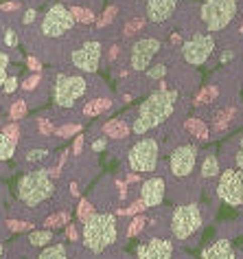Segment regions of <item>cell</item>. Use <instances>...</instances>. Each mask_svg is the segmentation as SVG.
<instances>
[{
	"mask_svg": "<svg viewBox=\"0 0 243 259\" xmlns=\"http://www.w3.org/2000/svg\"><path fill=\"white\" fill-rule=\"evenodd\" d=\"M177 99H180L177 90H156V93H151L140 103L136 121H134V125H132V132L136 134V137H143L149 130L162 125V123L175 112Z\"/></svg>",
	"mask_w": 243,
	"mask_h": 259,
	"instance_id": "6da1fadb",
	"label": "cell"
},
{
	"mask_svg": "<svg viewBox=\"0 0 243 259\" xmlns=\"http://www.w3.org/2000/svg\"><path fill=\"white\" fill-rule=\"evenodd\" d=\"M53 193H55V183L50 178L48 169L27 171L18 183V200L29 209L44 204L48 198H53Z\"/></svg>",
	"mask_w": 243,
	"mask_h": 259,
	"instance_id": "7a4b0ae2",
	"label": "cell"
},
{
	"mask_svg": "<svg viewBox=\"0 0 243 259\" xmlns=\"http://www.w3.org/2000/svg\"><path fill=\"white\" fill-rule=\"evenodd\" d=\"M116 237L118 229L112 213H94L81 231V239H84L86 248L92 252H103L105 248H110L116 242Z\"/></svg>",
	"mask_w": 243,
	"mask_h": 259,
	"instance_id": "3957f363",
	"label": "cell"
},
{
	"mask_svg": "<svg viewBox=\"0 0 243 259\" xmlns=\"http://www.w3.org/2000/svg\"><path fill=\"white\" fill-rule=\"evenodd\" d=\"M239 3L236 0H204L202 9H200V18L206 24L208 31H223L230 22L234 20Z\"/></svg>",
	"mask_w": 243,
	"mask_h": 259,
	"instance_id": "277c9868",
	"label": "cell"
},
{
	"mask_svg": "<svg viewBox=\"0 0 243 259\" xmlns=\"http://www.w3.org/2000/svg\"><path fill=\"white\" fill-rule=\"evenodd\" d=\"M88 93V81L81 75L59 73L53 83V101L57 108H75V103Z\"/></svg>",
	"mask_w": 243,
	"mask_h": 259,
	"instance_id": "5b68a950",
	"label": "cell"
},
{
	"mask_svg": "<svg viewBox=\"0 0 243 259\" xmlns=\"http://www.w3.org/2000/svg\"><path fill=\"white\" fill-rule=\"evenodd\" d=\"M204 226V215L202 209L197 204H182L173 209V215H171V233L177 242H184V239L193 237L197 231Z\"/></svg>",
	"mask_w": 243,
	"mask_h": 259,
	"instance_id": "8992f818",
	"label": "cell"
},
{
	"mask_svg": "<svg viewBox=\"0 0 243 259\" xmlns=\"http://www.w3.org/2000/svg\"><path fill=\"white\" fill-rule=\"evenodd\" d=\"M158 154L160 145L156 139H140L130 150L127 163H130L134 174H151L158 167Z\"/></svg>",
	"mask_w": 243,
	"mask_h": 259,
	"instance_id": "52a82bcc",
	"label": "cell"
},
{
	"mask_svg": "<svg viewBox=\"0 0 243 259\" xmlns=\"http://www.w3.org/2000/svg\"><path fill=\"white\" fill-rule=\"evenodd\" d=\"M73 27H75V18L70 14V9L57 3L53 7H48V11L44 14L42 35L55 40V37H64L68 31H73Z\"/></svg>",
	"mask_w": 243,
	"mask_h": 259,
	"instance_id": "ba28073f",
	"label": "cell"
},
{
	"mask_svg": "<svg viewBox=\"0 0 243 259\" xmlns=\"http://www.w3.org/2000/svg\"><path fill=\"white\" fill-rule=\"evenodd\" d=\"M215 47L217 44H215L213 33H195L191 40L182 44V57L191 66H202L215 53Z\"/></svg>",
	"mask_w": 243,
	"mask_h": 259,
	"instance_id": "9c48e42d",
	"label": "cell"
},
{
	"mask_svg": "<svg viewBox=\"0 0 243 259\" xmlns=\"http://www.w3.org/2000/svg\"><path fill=\"white\" fill-rule=\"evenodd\" d=\"M217 196L230 206H243V169L221 171Z\"/></svg>",
	"mask_w": 243,
	"mask_h": 259,
	"instance_id": "30bf717a",
	"label": "cell"
},
{
	"mask_svg": "<svg viewBox=\"0 0 243 259\" xmlns=\"http://www.w3.org/2000/svg\"><path fill=\"white\" fill-rule=\"evenodd\" d=\"M101 57H103L101 42L92 40V42H86L84 47L75 49L73 53H70V62H73V66L77 70H81V73H97Z\"/></svg>",
	"mask_w": 243,
	"mask_h": 259,
	"instance_id": "8fae6325",
	"label": "cell"
},
{
	"mask_svg": "<svg viewBox=\"0 0 243 259\" xmlns=\"http://www.w3.org/2000/svg\"><path fill=\"white\" fill-rule=\"evenodd\" d=\"M162 44H160L158 37H143L132 47L130 51V66L134 70H147L151 66V60L156 57V53H160Z\"/></svg>",
	"mask_w": 243,
	"mask_h": 259,
	"instance_id": "7c38bea8",
	"label": "cell"
},
{
	"mask_svg": "<svg viewBox=\"0 0 243 259\" xmlns=\"http://www.w3.org/2000/svg\"><path fill=\"white\" fill-rule=\"evenodd\" d=\"M195 163H197V147L195 145H180L171 154L169 167L175 178H187L189 174L195 169Z\"/></svg>",
	"mask_w": 243,
	"mask_h": 259,
	"instance_id": "4fadbf2b",
	"label": "cell"
},
{
	"mask_svg": "<svg viewBox=\"0 0 243 259\" xmlns=\"http://www.w3.org/2000/svg\"><path fill=\"white\" fill-rule=\"evenodd\" d=\"M173 242L164 237H151L149 242L140 244L136 248L138 259H171L173 257Z\"/></svg>",
	"mask_w": 243,
	"mask_h": 259,
	"instance_id": "5bb4252c",
	"label": "cell"
},
{
	"mask_svg": "<svg viewBox=\"0 0 243 259\" xmlns=\"http://www.w3.org/2000/svg\"><path fill=\"white\" fill-rule=\"evenodd\" d=\"M164 189H167V185H164L162 178H158V176L147 178L140 185V202L145 204V209H156V206L162 204Z\"/></svg>",
	"mask_w": 243,
	"mask_h": 259,
	"instance_id": "9a60e30c",
	"label": "cell"
},
{
	"mask_svg": "<svg viewBox=\"0 0 243 259\" xmlns=\"http://www.w3.org/2000/svg\"><path fill=\"white\" fill-rule=\"evenodd\" d=\"M177 3H180V0H147V7H145L147 20L153 24L167 22L169 18L175 14Z\"/></svg>",
	"mask_w": 243,
	"mask_h": 259,
	"instance_id": "2e32d148",
	"label": "cell"
},
{
	"mask_svg": "<svg viewBox=\"0 0 243 259\" xmlns=\"http://www.w3.org/2000/svg\"><path fill=\"white\" fill-rule=\"evenodd\" d=\"M202 259H236L230 239H217L202 250Z\"/></svg>",
	"mask_w": 243,
	"mask_h": 259,
	"instance_id": "e0dca14e",
	"label": "cell"
},
{
	"mask_svg": "<svg viewBox=\"0 0 243 259\" xmlns=\"http://www.w3.org/2000/svg\"><path fill=\"white\" fill-rule=\"evenodd\" d=\"M132 132V127L127 125L125 119H110L103 125V134L105 139H114V141H120V139H127Z\"/></svg>",
	"mask_w": 243,
	"mask_h": 259,
	"instance_id": "ac0fdd59",
	"label": "cell"
},
{
	"mask_svg": "<svg viewBox=\"0 0 243 259\" xmlns=\"http://www.w3.org/2000/svg\"><path fill=\"white\" fill-rule=\"evenodd\" d=\"M110 108H112V99H110V97H97V99H90L84 106V114L92 119V116H99V114L107 112Z\"/></svg>",
	"mask_w": 243,
	"mask_h": 259,
	"instance_id": "d6986e66",
	"label": "cell"
},
{
	"mask_svg": "<svg viewBox=\"0 0 243 259\" xmlns=\"http://www.w3.org/2000/svg\"><path fill=\"white\" fill-rule=\"evenodd\" d=\"M184 130H187L191 137H195V139H200V141H206L208 139V125L202 119H197V116L184 121Z\"/></svg>",
	"mask_w": 243,
	"mask_h": 259,
	"instance_id": "ffe728a7",
	"label": "cell"
},
{
	"mask_svg": "<svg viewBox=\"0 0 243 259\" xmlns=\"http://www.w3.org/2000/svg\"><path fill=\"white\" fill-rule=\"evenodd\" d=\"M232 116H234V110L232 108H228V110H223V112H219L213 119V132L215 134L226 132V130L230 127V123H232Z\"/></svg>",
	"mask_w": 243,
	"mask_h": 259,
	"instance_id": "44dd1931",
	"label": "cell"
},
{
	"mask_svg": "<svg viewBox=\"0 0 243 259\" xmlns=\"http://www.w3.org/2000/svg\"><path fill=\"white\" fill-rule=\"evenodd\" d=\"M16 147H18L16 139H11L5 132H0V163H3V160H9L11 156H14Z\"/></svg>",
	"mask_w": 243,
	"mask_h": 259,
	"instance_id": "7402d4cb",
	"label": "cell"
},
{
	"mask_svg": "<svg viewBox=\"0 0 243 259\" xmlns=\"http://www.w3.org/2000/svg\"><path fill=\"white\" fill-rule=\"evenodd\" d=\"M48 242H53V231H48V229L31 231L29 244L33 246V248H44V246H48Z\"/></svg>",
	"mask_w": 243,
	"mask_h": 259,
	"instance_id": "603a6c76",
	"label": "cell"
},
{
	"mask_svg": "<svg viewBox=\"0 0 243 259\" xmlns=\"http://www.w3.org/2000/svg\"><path fill=\"white\" fill-rule=\"evenodd\" d=\"M219 171H221L219 158H217L215 154H208L202 163V178H215V176H219Z\"/></svg>",
	"mask_w": 243,
	"mask_h": 259,
	"instance_id": "cb8c5ba5",
	"label": "cell"
},
{
	"mask_svg": "<svg viewBox=\"0 0 243 259\" xmlns=\"http://www.w3.org/2000/svg\"><path fill=\"white\" fill-rule=\"evenodd\" d=\"M37 259H68V250L64 244L44 246V250L37 255Z\"/></svg>",
	"mask_w": 243,
	"mask_h": 259,
	"instance_id": "d4e9b609",
	"label": "cell"
},
{
	"mask_svg": "<svg viewBox=\"0 0 243 259\" xmlns=\"http://www.w3.org/2000/svg\"><path fill=\"white\" fill-rule=\"evenodd\" d=\"M27 112H29L27 99H18V101L11 103V108H9V119L14 121V123H18L20 119H24V116H27Z\"/></svg>",
	"mask_w": 243,
	"mask_h": 259,
	"instance_id": "484cf974",
	"label": "cell"
},
{
	"mask_svg": "<svg viewBox=\"0 0 243 259\" xmlns=\"http://www.w3.org/2000/svg\"><path fill=\"white\" fill-rule=\"evenodd\" d=\"M217 95H219V88H217V86H206L200 95L195 97L193 103H195V106H208V103H213L217 99Z\"/></svg>",
	"mask_w": 243,
	"mask_h": 259,
	"instance_id": "4316f807",
	"label": "cell"
},
{
	"mask_svg": "<svg viewBox=\"0 0 243 259\" xmlns=\"http://www.w3.org/2000/svg\"><path fill=\"white\" fill-rule=\"evenodd\" d=\"M70 222V213L68 211H59V213H53V215H48L44 220V226L50 231V229H59V226L68 224Z\"/></svg>",
	"mask_w": 243,
	"mask_h": 259,
	"instance_id": "83f0119b",
	"label": "cell"
},
{
	"mask_svg": "<svg viewBox=\"0 0 243 259\" xmlns=\"http://www.w3.org/2000/svg\"><path fill=\"white\" fill-rule=\"evenodd\" d=\"M145 29V18H132L123 24V37H132Z\"/></svg>",
	"mask_w": 243,
	"mask_h": 259,
	"instance_id": "f1b7e54d",
	"label": "cell"
},
{
	"mask_svg": "<svg viewBox=\"0 0 243 259\" xmlns=\"http://www.w3.org/2000/svg\"><path fill=\"white\" fill-rule=\"evenodd\" d=\"M94 215V206H92V202L90 200H86V198H81L79 200V206H77V218H79V222H88Z\"/></svg>",
	"mask_w": 243,
	"mask_h": 259,
	"instance_id": "f546056e",
	"label": "cell"
},
{
	"mask_svg": "<svg viewBox=\"0 0 243 259\" xmlns=\"http://www.w3.org/2000/svg\"><path fill=\"white\" fill-rule=\"evenodd\" d=\"M35 130H37V137H50V134H55L53 121L46 119V116H37L35 119Z\"/></svg>",
	"mask_w": 243,
	"mask_h": 259,
	"instance_id": "4dcf8cb0",
	"label": "cell"
},
{
	"mask_svg": "<svg viewBox=\"0 0 243 259\" xmlns=\"http://www.w3.org/2000/svg\"><path fill=\"white\" fill-rule=\"evenodd\" d=\"M70 14H73L75 22H81V24H92L94 22V14L90 9H84V7H73L70 9Z\"/></svg>",
	"mask_w": 243,
	"mask_h": 259,
	"instance_id": "1f68e13d",
	"label": "cell"
},
{
	"mask_svg": "<svg viewBox=\"0 0 243 259\" xmlns=\"http://www.w3.org/2000/svg\"><path fill=\"white\" fill-rule=\"evenodd\" d=\"M145 226H147V220H145L143 215H134L132 222H130V226H127V237L140 235V233L145 231Z\"/></svg>",
	"mask_w": 243,
	"mask_h": 259,
	"instance_id": "d6a6232c",
	"label": "cell"
},
{
	"mask_svg": "<svg viewBox=\"0 0 243 259\" xmlns=\"http://www.w3.org/2000/svg\"><path fill=\"white\" fill-rule=\"evenodd\" d=\"M81 132V123H68L64 127H55V137L59 139H70V137H77Z\"/></svg>",
	"mask_w": 243,
	"mask_h": 259,
	"instance_id": "836d02e7",
	"label": "cell"
},
{
	"mask_svg": "<svg viewBox=\"0 0 243 259\" xmlns=\"http://www.w3.org/2000/svg\"><path fill=\"white\" fill-rule=\"evenodd\" d=\"M116 7H114V5H112V7H107L105 11H103V16H101L99 18V22H97V27L99 29H103V27H107V24H112V20H114V18H116Z\"/></svg>",
	"mask_w": 243,
	"mask_h": 259,
	"instance_id": "e575fe53",
	"label": "cell"
},
{
	"mask_svg": "<svg viewBox=\"0 0 243 259\" xmlns=\"http://www.w3.org/2000/svg\"><path fill=\"white\" fill-rule=\"evenodd\" d=\"M7 226H9V231H14V233L33 231V229H35V224H31V222H18V220H9Z\"/></svg>",
	"mask_w": 243,
	"mask_h": 259,
	"instance_id": "d590c367",
	"label": "cell"
},
{
	"mask_svg": "<svg viewBox=\"0 0 243 259\" xmlns=\"http://www.w3.org/2000/svg\"><path fill=\"white\" fill-rule=\"evenodd\" d=\"M164 75H167V66H164V64H156V66L147 68V77H149V79H162Z\"/></svg>",
	"mask_w": 243,
	"mask_h": 259,
	"instance_id": "8d00e7d4",
	"label": "cell"
},
{
	"mask_svg": "<svg viewBox=\"0 0 243 259\" xmlns=\"http://www.w3.org/2000/svg\"><path fill=\"white\" fill-rule=\"evenodd\" d=\"M18 86H20V83H18V77L16 75H7V79H5V83H3V93L11 95V93H16L18 90Z\"/></svg>",
	"mask_w": 243,
	"mask_h": 259,
	"instance_id": "74e56055",
	"label": "cell"
},
{
	"mask_svg": "<svg viewBox=\"0 0 243 259\" xmlns=\"http://www.w3.org/2000/svg\"><path fill=\"white\" fill-rule=\"evenodd\" d=\"M7 70H9V55L0 51V86L7 79Z\"/></svg>",
	"mask_w": 243,
	"mask_h": 259,
	"instance_id": "f35d334b",
	"label": "cell"
},
{
	"mask_svg": "<svg viewBox=\"0 0 243 259\" xmlns=\"http://www.w3.org/2000/svg\"><path fill=\"white\" fill-rule=\"evenodd\" d=\"M143 209H145V204L140 202V200H136L134 204H130L127 209H120L118 213H120V215H130V218H134V215H138V213L143 211Z\"/></svg>",
	"mask_w": 243,
	"mask_h": 259,
	"instance_id": "ab89813d",
	"label": "cell"
},
{
	"mask_svg": "<svg viewBox=\"0 0 243 259\" xmlns=\"http://www.w3.org/2000/svg\"><path fill=\"white\" fill-rule=\"evenodd\" d=\"M48 156L46 150H29L27 152V163H40V160H44Z\"/></svg>",
	"mask_w": 243,
	"mask_h": 259,
	"instance_id": "60d3db41",
	"label": "cell"
},
{
	"mask_svg": "<svg viewBox=\"0 0 243 259\" xmlns=\"http://www.w3.org/2000/svg\"><path fill=\"white\" fill-rule=\"evenodd\" d=\"M5 47H7V49H16L18 47V33L14 29L5 31Z\"/></svg>",
	"mask_w": 243,
	"mask_h": 259,
	"instance_id": "b9f144b4",
	"label": "cell"
},
{
	"mask_svg": "<svg viewBox=\"0 0 243 259\" xmlns=\"http://www.w3.org/2000/svg\"><path fill=\"white\" fill-rule=\"evenodd\" d=\"M84 143H86V139H84V134H77V137H75V143H73V152H70V154H73V156H79V154H81V150H84Z\"/></svg>",
	"mask_w": 243,
	"mask_h": 259,
	"instance_id": "7bdbcfd3",
	"label": "cell"
},
{
	"mask_svg": "<svg viewBox=\"0 0 243 259\" xmlns=\"http://www.w3.org/2000/svg\"><path fill=\"white\" fill-rule=\"evenodd\" d=\"M40 81H42V77L40 75H33V77H29V79L22 83V88L27 90V93H31V90H35L37 86H40Z\"/></svg>",
	"mask_w": 243,
	"mask_h": 259,
	"instance_id": "ee69618b",
	"label": "cell"
},
{
	"mask_svg": "<svg viewBox=\"0 0 243 259\" xmlns=\"http://www.w3.org/2000/svg\"><path fill=\"white\" fill-rule=\"evenodd\" d=\"M35 18H37V11L35 9H27L24 11V16H22V24L24 27H29V24L35 22Z\"/></svg>",
	"mask_w": 243,
	"mask_h": 259,
	"instance_id": "f6af8a7d",
	"label": "cell"
},
{
	"mask_svg": "<svg viewBox=\"0 0 243 259\" xmlns=\"http://www.w3.org/2000/svg\"><path fill=\"white\" fill-rule=\"evenodd\" d=\"M118 55H120V47H116V44H114V47H110V51H107V64H114L118 60Z\"/></svg>",
	"mask_w": 243,
	"mask_h": 259,
	"instance_id": "bcb514c9",
	"label": "cell"
},
{
	"mask_svg": "<svg viewBox=\"0 0 243 259\" xmlns=\"http://www.w3.org/2000/svg\"><path fill=\"white\" fill-rule=\"evenodd\" d=\"M66 237L70 239V242H77V239H79V231H77L75 224L68 222V226H66Z\"/></svg>",
	"mask_w": 243,
	"mask_h": 259,
	"instance_id": "7dc6e473",
	"label": "cell"
},
{
	"mask_svg": "<svg viewBox=\"0 0 243 259\" xmlns=\"http://www.w3.org/2000/svg\"><path fill=\"white\" fill-rule=\"evenodd\" d=\"M234 163H236V169H243V137H241L239 150H236V154H234Z\"/></svg>",
	"mask_w": 243,
	"mask_h": 259,
	"instance_id": "c3c4849f",
	"label": "cell"
},
{
	"mask_svg": "<svg viewBox=\"0 0 243 259\" xmlns=\"http://www.w3.org/2000/svg\"><path fill=\"white\" fill-rule=\"evenodd\" d=\"M20 9V3H3L0 5V11L3 14H9V11H18Z\"/></svg>",
	"mask_w": 243,
	"mask_h": 259,
	"instance_id": "681fc988",
	"label": "cell"
},
{
	"mask_svg": "<svg viewBox=\"0 0 243 259\" xmlns=\"http://www.w3.org/2000/svg\"><path fill=\"white\" fill-rule=\"evenodd\" d=\"M105 147H107V139H105V137H103V139H97V141L92 143V150H94V152H103Z\"/></svg>",
	"mask_w": 243,
	"mask_h": 259,
	"instance_id": "f907efd6",
	"label": "cell"
},
{
	"mask_svg": "<svg viewBox=\"0 0 243 259\" xmlns=\"http://www.w3.org/2000/svg\"><path fill=\"white\" fill-rule=\"evenodd\" d=\"M27 64H29V68H31V70H40V68H42L40 60H37V57H33V55H31L29 60H27Z\"/></svg>",
	"mask_w": 243,
	"mask_h": 259,
	"instance_id": "816d5d0a",
	"label": "cell"
},
{
	"mask_svg": "<svg viewBox=\"0 0 243 259\" xmlns=\"http://www.w3.org/2000/svg\"><path fill=\"white\" fill-rule=\"evenodd\" d=\"M232 57H234L232 51H223L221 57H219V62H221V64H228V62H232Z\"/></svg>",
	"mask_w": 243,
	"mask_h": 259,
	"instance_id": "f5cc1de1",
	"label": "cell"
},
{
	"mask_svg": "<svg viewBox=\"0 0 243 259\" xmlns=\"http://www.w3.org/2000/svg\"><path fill=\"white\" fill-rule=\"evenodd\" d=\"M138 180H140V176H138V174H127V178H125V185H134V183H138Z\"/></svg>",
	"mask_w": 243,
	"mask_h": 259,
	"instance_id": "db71d44e",
	"label": "cell"
},
{
	"mask_svg": "<svg viewBox=\"0 0 243 259\" xmlns=\"http://www.w3.org/2000/svg\"><path fill=\"white\" fill-rule=\"evenodd\" d=\"M171 42H173V44H182V37H180V33H173V37H171Z\"/></svg>",
	"mask_w": 243,
	"mask_h": 259,
	"instance_id": "11a10c76",
	"label": "cell"
},
{
	"mask_svg": "<svg viewBox=\"0 0 243 259\" xmlns=\"http://www.w3.org/2000/svg\"><path fill=\"white\" fill-rule=\"evenodd\" d=\"M3 252H5V246L0 244V259H3Z\"/></svg>",
	"mask_w": 243,
	"mask_h": 259,
	"instance_id": "9f6ffc18",
	"label": "cell"
},
{
	"mask_svg": "<svg viewBox=\"0 0 243 259\" xmlns=\"http://www.w3.org/2000/svg\"><path fill=\"white\" fill-rule=\"evenodd\" d=\"M239 31H241V33H243V22H241V29H239Z\"/></svg>",
	"mask_w": 243,
	"mask_h": 259,
	"instance_id": "6f0895ef",
	"label": "cell"
}]
</instances>
